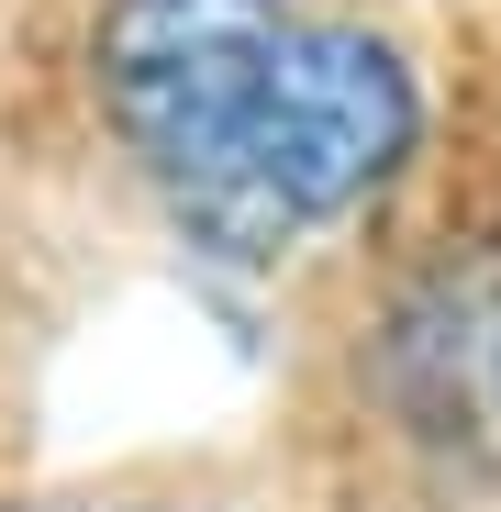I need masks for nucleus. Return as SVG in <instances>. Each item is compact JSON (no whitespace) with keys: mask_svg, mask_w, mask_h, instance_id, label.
Segmentation results:
<instances>
[{"mask_svg":"<svg viewBox=\"0 0 501 512\" xmlns=\"http://www.w3.org/2000/svg\"><path fill=\"white\" fill-rule=\"evenodd\" d=\"M90 112L201 268L268 279L424 156V67L312 0H101Z\"/></svg>","mask_w":501,"mask_h":512,"instance_id":"1","label":"nucleus"},{"mask_svg":"<svg viewBox=\"0 0 501 512\" xmlns=\"http://www.w3.org/2000/svg\"><path fill=\"white\" fill-rule=\"evenodd\" d=\"M357 412L435 490H501V234L401 256L357 323Z\"/></svg>","mask_w":501,"mask_h":512,"instance_id":"2","label":"nucleus"},{"mask_svg":"<svg viewBox=\"0 0 501 512\" xmlns=\"http://www.w3.org/2000/svg\"><path fill=\"white\" fill-rule=\"evenodd\" d=\"M12 512H179V501H12Z\"/></svg>","mask_w":501,"mask_h":512,"instance_id":"3","label":"nucleus"}]
</instances>
